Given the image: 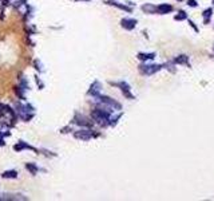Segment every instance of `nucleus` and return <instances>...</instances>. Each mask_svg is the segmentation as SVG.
Returning <instances> with one entry per match:
<instances>
[{
    "label": "nucleus",
    "instance_id": "nucleus-3",
    "mask_svg": "<svg viewBox=\"0 0 214 201\" xmlns=\"http://www.w3.org/2000/svg\"><path fill=\"white\" fill-rule=\"evenodd\" d=\"M157 10L159 11L161 14H167V12H170V11H173V7L170 4H162V6L158 7Z\"/></svg>",
    "mask_w": 214,
    "mask_h": 201
},
{
    "label": "nucleus",
    "instance_id": "nucleus-9",
    "mask_svg": "<svg viewBox=\"0 0 214 201\" xmlns=\"http://www.w3.org/2000/svg\"><path fill=\"white\" fill-rule=\"evenodd\" d=\"M187 4H189L190 7H197V2H195V0H189Z\"/></svg>",
    "mask_w": 214,
    "mask_h": 201
},
{
    "label": "nucleus",
    "instance_id": "nucleus-5",
    "mask_svg": "<svg viewBox=\"0 0 214 201\" xmlns=\"http://www.w3.org/2000/svg\"><path fill=\"white\" fill-rule=\"evenodd\" d=\"M186 17H187V15H186V12H183V11H181V12H179V15L178 16H175V19L177 20H181V19H186Z\"/></svg>",
    "mask_w": 214,
    "mask_h": 201
},
{
    "label": "nucleus",
    "instance_id": "nucleus-6",
    "mask_svg": "<svg viewBox=\"0 0 214 201\" xmlns=\"http://www.w3.org/2000/svg\"><path fill=\"white\" fill-rule=\"evenodd\" d=\"M3 177H16V173L15 172H6L4 174H3Z\"/></svg>",
    "mask_w": 214,
    "mask_h": 201
},
{
    "label": "nucleus",
    "instance_id": "nucleus-2",
    "mask_svg": "<svg viewBox=\"0 0 214 201\" xmlns=\"http://www.w3.org/2000/svg\"><path fill=\"white\" fill-rule=\"evenodd\" d=\"M136 24V20L134 19H123L122 20V25H123L124 28H127V30H132V28L135 27Z\"/></svg>",
    "mask_w": 214,
    "mask_h": 201
},
{
    "label": "nucleus",
    "instance_id": "nucleus-11",
    "mask_svg": "<svg viewBox=\"0 0 214 201\" xmlns=\"http://www.w3.org/2000/svg\"><path fill=\"white\" fill-rule=\"evenodd\" d=\"M181 2H182V0H181Z\"/></svg>",
    "mask_w": 214,
    "mask_h": 201
},
{
    "label": "nucleus",
    "instance_id": "nucleus-8",
    "mask_svg": "<svg viewBox=\"0 0 214 201\" xmlns=\"http://www.w3.org/2000/svg\"><path fill=\"white\" fill-rule=\"evenodd\" d=\"M175 62H178V63H186V62H187V58H186L185 55H183L182 58H177Z\"/></svg>",
    "mask_w": 214,
    "mask_h": 201
},
{
    "label": "nucleus",
    "instance_id": "nucleus-4",
    "mask_svg": "<svg viewBox=\"0 0 214 201\" xmlns=\"http://www.w3.org/2000/svg\"><path fill=\"white\" fill-rule=\"evenodd\" d=\"M155 56V54H139L138 58L142 60H146V59H153V58Z\"/></svg>",
    "mask_w": 214,
    "mask_h": 201
},
{
    "label": "nucleus",
    "instance_id": "nucleus-7",
    "mask_svg": "<svg viewBox=\"0 0 214 201\" xmlns=\"http://www.w3.org/2000/svg\"><path fill=\"white\" fill-rule=\"evenodd\" d=\"M143 10H145V11H151V12L157 11V8L154 6H143Z\"/></svg>",
    "mask_w": 214,
    "mask_h": 201
},
{
    "label": "nucleus",
    "instance_id": "nucleus-10",
    "mask_svg": "<svg viewBox=\"0 0 214 201\" xmlns=\"http://www.w3.org/2000/svg\"><path fill=\"white\" fill-rule=\"evenodd\" d=\"M204 15H205L206 17H209L210 15H212V10H206V11H205V14H204Z\"/></svg>",
    "mask_w": 214,
    "mask_h": 201
},
{
    "label": "nucleus",
    "instance_id": "nucleus-1",
    "mask_svg": "<svg viewBox=\"0 0 214 201\" xmlns=\"http://www.w3.org/2000/svg\"><path fill=\"white\" fill-rule=\"evenodd\" d=\"M158 70H161V66H157V64H153V66H142V71L145 74H154L157 72Z\"/></svg>",
    "mask_w": 214,
    "mask_h": 201
}]
</instances>
